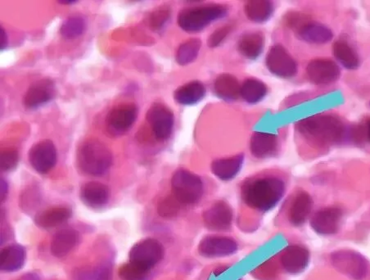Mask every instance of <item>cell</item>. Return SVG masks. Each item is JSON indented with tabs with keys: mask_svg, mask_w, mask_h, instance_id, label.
<instances>
[{
	"mask_svg": "<svg viewBox=\"0 0 370 280\" xmlns=\"http://www.w3.org/2000/svg\"><path fill=\"white\" fill-rule=\"evenodd\" d=\"M296 128L306 140L321 148L343 144L353 135L350 127L341 117L331 113L304 118L297 123Z\"/></svg>",
	"mask_w": 370,
	"mask_h": 280,
	"instance_id": "6da1fadb",
	"label": "cell"
},
{
	"mask_svg": "<svg viewBox=\"0 0 370 280\" xmlns=\"http://www.w3.org/2000/svg\"><path fill=\"white\" fill-rule=\"evenodd\" d=\"M286 184L281 178L263 177L246 182L241 189L244 202L259 212H268L281 202Z\"/></svg>",
	"mask_w": 370,
	"mask_h": 280,
	"instance_id": "7a4b0ae2",
	"label": "cell"
},
{
	"mask_svg": "<svg viewBox=\"0 0 370 280\" xmlns=\"http://www.w3.org/2000/svg\"><path fill=\"white\" fill-rule=\"evenodd\" d=\"M77 165L82 172L92 177H101L112 164V154L108 147L96 139H89L80 145Z\"/></svg>",
	"mask_w": 370,
	"mask_h": 280,
	"instance_id": "3957f363",
	"label": "cell"
},
{
	"mask_svg": "<svg viewBox=\"0 0 370 280\" xmlns=\"http://www.w3.org/2000/svg\"><path fill=\"white\" fill-rule=\"evenodd\" d=\"M228 8L222 4H207L184 8L178 15V25L182 30L195 33L201 31L211 23L226 16Z\"/></svg>",
	"mask_w": 370,
	"mask_h": 280,
	"instance_id": "277c9868",
	"label": "cell"
},
{
	"mask_svg": "<svg viewBox=\"0 0 370 280\" xmlns=\"http://www.w3.org/2000/svg\"><path fill=\"white\" fill-rule=\"evenodd\" d=\"M286 25L295 32L299 39L312 45H325L333 40L334 33L328 27L312 20L301 13H288Z\"/></svg>",
	"mask_w": 370,
	"mask_h": 280,
	"instance_id": "5b68a950",
	"label": "cell"
},
{
	"mask_svg": "<svg viewBox=\"0 0 370 280\" xmlns=\"http://www.w3.org/2000/svg\"><path fill=\"white\" fill-rule=\"evenodd\" d=\"M173 196L183 205H193L201 200L204 193L202 180L189 170L179 169L172 179Z\"/></svg>",
	"mask_w": 370,
	"mask_h": 280,
	"instance_id": "8992f818",
	"label": "cell"
},
{
	"mask_svg": "<svg viewBox=\"0 0 370 280\" xmlns=\"http://www.w3.org/2000/svg\"><path fill=\"white\" fill-rule=\"evenodd\" d=\"M146 121L156 140L165 141L172 135L175 116L170 109L161 103L151 104L146 113Z\"/></svg>",
	"mask_w": 370,
	"mask_h": 280,
	"instance_id": "52a82bcc",
	"label": "cell"
},
{
	"mask_svg": "<svg viewBox=\"0 0 370 280\" xmlns=\"http://www.w3.org/2000/svg\"><path fill=\"white\" fill-rule=\"evenodd\" d=\"M165 250L163 244L154 239H146L132 246L130 262L151 272L163 259Z\"/></svg>",
	"mask_w": 370,
	"mask_h": 280,
	"instance_id": "ba28073f",
	"label": "cell"
},
{
	"mask_svg": "<svg viewBox=\"0 0 370 280\" xmlns=\"http://www.w3.org/2000/svg\"><path fill=\"white\" fill-rule=\"evenodd\" d=\"M138 108L135 103L117 104L106 118L107 130L113 136H119L129 131L136 121Z\"/></svg>",
	"mask_w": 370,
	"mask_h": 280,
	"instance_id": "9c48e42d",
	"label": "cell"
},
{
	"mask_svg": "<svg viewBox=\"0 0 370 280\" xmlns=\"http://www.w3.org/2000/svg\"><path fill=\"white\" fill-rule=\"evenodd\" d=\"M265 64L269 72L278 78H293L297 73L296 61L281 45H275L269 49Z\"/></svg>",
	"mask_w": 370,
	"mask_h": 280,
	"instance_id": "30bf717a",
	"label": "cell"
},
{
	"mask_svg": "<svg viewBox=\"0 0 370 280\" xmlns=\"http://www.w3.org/2000/svg\"><path fill=\"white\" fill-rule=\"evenodd\" d=\"M28 159L33 169L38 173H49L55 167L58 154L54 144L44 140L33 145L28 154Z\"/></svg>",
	"mask_w": 370,
	"mask_h": 280,
	"instance_id": "8fae6325",
	"label": "cell"
},
{
	"mask_svg": "<svg viewBox=\"0 0 370 280\" xmlns=\"http://www.w3.org/2000/svg\"><path fill=\"white\" fill-rule=\"evenodd\" d=\"M306 75L317 85L333 84L341 77V69L334 60L325 58L313 59L307 65Z\"/></svg>",
	"mask_w": 370,
	"mask_h": 280,
	"instance_id": "7c38bea8",
	"label": "cell"
},
{
	"mask_svg": "<svg viewBox=\"0 0 370 280\" xmlns=\"http://www.w3.org/2000/svg\"><path fill=\"white\" fill-rule=\"evenodd\" d=\"M237 250L236 241L225 236H207L198 246L199 253L207 258H224L235 253Z\"/></svg>",
	"mask_w": 370,
	"mask_h": 280,
	"instance_id": "4fadbf2b",
	"label": "cell"
},
{
	"mask_svg": "<svg viewBox=\"0 0 370 280\" xmlns=\"http://www.w3.org/2000/svg\"><path fill=\"white\" fill-rule=\"evenodd\" d=\"M55 84L51 79L43 78L36 80L28 88L23 105L29 109H36L48 103L55 96Z\"/></svg>",
	"mask_w": 370,
	"mask_h": 280,
	"instance_id": "5bb4252c",
	"label": "cell"
},
{
	"mask_svg": "<svg viewBox=\"0 0 370 280\" xmlns=\"http://www.w3.org/2000/svg\"><path fill=\"white\" fill-rule=\"evenodd\" d=\"M343 213L339 207L323 208L313 216L311 225L318 234L330 235L339 230Z\"/></svg>",
	"mask_w": 370,
	"mask_h": 280,
	"instance_id": "9a60e30c",
	"label": "cell"
},
{
	"mask_svg": "<svg viewBox=\"0 0 370 280\" xmlns=\"http://www.w3.org/2000/svg\"><path fill=\"white\" fill-rule=\"evenodd\" d=\"M335 267L350 277L360 279L367 273V264L365 259L353 251H339L333 256Z\"/></svg>",
	"mask_w": 370,
	"mask_h": 280,
	"instance_id": "2e32d148",
	"label": "cell"
},
{
	"mask_svg": "<svg viewBox=\"0 0 370 280\" xmlns=\"http://www.w3.org/2000/svg\"><path fill=\"white\" fill-rule=\"evenodd\" d=\"M233 211L225 202H217L204 212L203 221L207 228L212 230L229 229L233 222Z\"/></svg>",
	"mask_w": 370,
	"mask_h": 280,
	"instance_id": "e0dca14e",
	"label": "cell"
},
{
	"mask_svg": "<svg viewBox=\"0 0 370 280\" xmlns=\"http://www.w3.org/2000/svg\"><path fill=\"white\" fill-rule=\"evenodd\" d=\"M281 260L286 272L297 274L302 272L307 267L310 262V253L305 246L291 245L284 250Z\"/></svg>",
	"mask_w": 370,
	"mask_h": 280,
	"instance_id": "ac0fdd59",
	"label": "cell"
},
{
	"mask_svg": "<svg viewBox=\"0 0 370 280\" xmlns=\"http://www.w3.org/2000/svg\"><path fill=\"white\" fill-rule=\"evenodd\" d=\"M279 139L272 133L257 131L251 138L250 150L255 158L265 159L277 154Z\"/></svg>",
	"mask_w": 370,
	"mask_h": 280,
	"instance_id": "d6986e66",
	"label": "cell"
},
{
	"mask_svg": "<svg viewBox=\"0 0 370 280\" xmlns=\"http://www.w3.org/2000/svg\"><path fill=\"white\" fill-rule=\"evenodd\" d=\"M80 198L87 207L101 209L107 205L110 198V191L103 183L90 182L84 184L80 189Z\"/></svg>",
	"mask_w": 370,
	"mask_h": 280,
	"instance_id": "ffe728a7",
	"label": "cell"
},
{
	"mask_svg": "<svg viewBox=\"0 0 370 280\" xmlns=\"http://www.w3.org/2000/svg\"><path fill=\"white\" fill-rule=\"evenodd\" d=\"M313 207V199L309 193L302 191L297 194L289 209V221L294 226H301L311 215Z\"/></svg>",
	"mask_w": 370,
	"mask_h": 280,
	"instance_id": "44dd1931",
	"label": "cell"
},
{
	"mask_svg": "<svg viewBox=\"0 0 370 280\" xmlns=\"http://www.w3.org/2000/svg\"><path fill=\"white\" fill-rule=\"evenodd\" d=\"M244 156L238 154L230 158L217 159L212 164V172L224 182L234 179L243 167Z\"/></svg>",
	"mask_w": 370,
	"mask_h": 280,
	"instance_id": "7402d4cb",
	"label": "cell"
},
{
	"mask_svg": "<svg viewBox=\"0 0 370 280\" xmlns=\"http://www.w3.org/2000/svg\"><path fill=\"white\" fill-rule=\"evenodd\" d=\"M26 256V250L22 245L7 246L0 253V269L3 272H17L24 265Z\"/></svg>",
	"mask_w": 370,
	"mask_h": 280,
	"instance_id": "603a6c76",
	"label": "cell"
},
{
	"mask_svg": "<svg viewBox=\"0 0 370 280\" xmlns=\"http://www.w3.org/2000/svg\"><path fill=\"white\" fill-rule=\"evenodd\" d=\"M79 240L78 232L73 229H63L56 233L52 240L50 250L55 258H61L68 255L77 245Z\"/></svg>",
	"mask_w": 370,
	"mask_h": 280,
	"instance_id": "cb8c5ba5",
	"label": "cell"
},
{
	"mask_svg": "<svg viewBox=\"0 0 370 280\" xmlns=\"http://www.w3.org/2000/svg\"><path fill=\"white\" fill-rule=\"evenodd\" d=\"M206 96V88L201 82L193 80L175 89V101L182 105H193L200 102Z\"/></svg>",
	"mask_w": 370,
	"mask_h": 280,
	"instance_id": "d4e9b609",
	"label": "cell"
},
{
	"mask_svg": "<svg viewBox=\"0 0 370 280\" xmlns=\"http://www.w3.org/2000/svg\"><path fill=\"white\" fill-rule=\"evenodd\" d=\"M265 45V36L262 32L251 31L239 37L238 50L246 59H258L262 53Z\"/></svg>",
	"mask_w": 370,
	"mask_h": 280,
	"instance_id": "484cf974",
	"label": "cell"
},
{
	"mask_svg": "<svg viewBox=\"0 0 370 280\" xmlns=\"http://www.w3.org/2000/svg\"><path fill=\"white\" fill-rule=\"evenodd\" d=\"M73 215L70 208L66 207H54L43 211L36 217V223L43 229H52L63 225Z\"/></svg>",
	"mask_w": 370,
	"mask_h": 280,
	"instance_id": "4316f807",
	"label": "cell"
},
{
	"mask_svg": "<svg viewBox=\"0 0 370 280\" xmlns=\"http://www.w3.org/2000/svg\"><path fill=\"white\" fill-rule=\"evenodd\" d=\"M214 91L220 98L234 101L240 96L241 85L233 75L224 73L216 79Z\"/></svg>",
	"mask_w": 370,
	"mask_h": 280,
	"instance_id": "83f0119b",
	"label": "cell"
},
{
	"mask_svg": "<svg viewBox=\"0 0 370 280\" xmlns=\"http://www.w3.org/2000/svg\"><path fill=\"white\" fill-rule=\"evenodd\" d=\"M336 61L348 70H357L360 65V56L352 45L345 40H336L333 46Z\"/></svg>",
	"mask_w": 370,
	"mask_h": 280,
	"instance_id": "f1b7e54d",
	"label": "cell"
},
{
	"mask_svg": "<svg viewBox=\"0 0 370 280\" xmlns=\"http://www.w3.org/2000/svg\"><path fill=\"white\" fill-rule=\"evenodd\" d=\"M244 12L250 21L262 23L273 15L274 3L269 0H250L245 3Z\"/></svg>",
	"mask_w": 370,
	"mask_h": 280,
	"instance_id": "f546056e",
	"label": "cell"
},
{
	"mask_svg": "<svg viewBox=\"0 0 370 280\" xmlns=\"http://www.w3.org/2000/svg\"><path fill=\"white\" fill-rule=\"evenodd\" d=\"M267 93V84L258 79H246L241 85L240 96L249 103L254 104L262 101Z\"/></svg>",
	"mask_w": 370,
	"mask_h": 280,
	"instance_id": "4dcf8cb0",
	"label": "cell"
},
{
	"mask_svg": "<svg viewBox=\"0 0 370 280\" xmlns=\"http://www.w3.org/2000/svg\"><path fill=\"white\" fill-rule=\"evenodd\" d=\"M201 47L202 41L197 38H192V39L186 40L179 45L175 59L182 66L191 64L197 59Z\"/></svg>",
	"mask_w": 370,
	"mask_h": 280,
	"instance_id": "1f68e13d",
	"label": "cell"
},
{
	"mask_svg": "<svg viewBox=\"0 0 370 280\" xmlns=\"http://www.w3.org/2000/svg\"><path fill=\"white\" fill-rule=\"evenodd\" d=\"M87 28L85 19L80 15H73L65 19L60 27V35L66 40H74L83 34Z\"/></svg>",
	"mask_w": 370,
	"mask_h": 280,
	"instance_id": "d6a6232c",
	"label": "cell"
},
{
	"mask_svg": "<svg viewBox=\"0 0 370 280\" xmlns=\"http://www.w3.org/2000/svg\"><path fill=\"white\" fill-rule=\"evenodd\" d=\"M151 272L133 263L122 265L118 270L121 280H147Z\"/></svg>",
	"mask_w": 370,
	"mask_h": 280,
	"instance_id": "836d02e7",
	"label": "cell"
},
{
	"mask_svg": "<svg viewBox=\"0 0 370 280\" xmlns=\"http://www.w3.org/2000/svg\"><path fill=\"white\" fill-rule=\"evenodd\" d=\"M170 16V8L168 6H160L150 14L149 18V27L154 31L159 30L169 20Z\"/></svg>",
	"mask_w": 370,
	"mask_h": 280,
	"instance_id": "e575fe53",
	"label": "cell"
},
{
	"mask_svg": "<svg viewBox=\"0 0 370 280\" xmlns=\"http://www.w3.org/2000/svg\"><path fill=\"white\" fill-rule=\"evenodd\" d=\"M18 152L16 149L4 150L0 156V168L2 172H8L17 168L18 163Z\"/></svg>",
	"mask_w": 370,
	"mask_h": 280,
	"instance_id": "d590c367",
	"label": "cell"
},
{
	"mask_svg": "<svg viewBox=\"0 0 370 280\" xmlns=\"http://www.w3.org/2000/svg\"><path fill=\"white\" fill-rule=\"evenodd\" d=\"M82 280H111L112 270L108 265H101L92 272L84 273Z\"/></svg>",
	"mask_w": 370,
	"mask_h": 280,
	"instance_id": "8d00e7d4",
	"label": "cell"
},
{
	"mask_svg": "<svg viewBox=\"0 0 370 280\" xmlns=\"http://www.w3.org/2000/svg\"><path fill=\"white\" fill-rule=\"evenodd\" d=\"M233 27L230 25H225L218 28L208 38L207 44L211 48H216L224 42L228 36L230 34Z\"/></svg>",
	"mask_w": 370,
	"mask_h": 280,
	"instance_id": "74e56055",
	"label": "cell"
},
{
	"mask_svg": "<svg viewBox=\"0 0 370 280\" xmlns=\"http://www.w3.org/2000/svg\"><path fill=\"white\" fill-rule=\"evenodd\" d=\"M177 203L180 204L175 198H167L163 202H161L158 207L160 216L170 217L177 214L178 212Z\"/></svg>",
	"mask_w": 370,
	"mask_h": 280,
	"instance_id": "f35d334b",
	"label": "cell"
},
{
	"mask_svg": "<svg viewBox=\"0 0 370 280\" xmlns=\"http://www.w3.org/2000/svg\"><path fill=\"white\" fill-rule=\"evenodd\" d=\"M8 36L6 31L1 27V43H0V50L3 51L6 49L8 45Z\"/></svg>",
	"mask_w": 370,
	"mask_h": 280,
	"instance_id": "ab89813d",
	"label": "cell"
},
{
	"mask_svg": "<svg viewBox=\"0 0 370 280\" xmlns=\"http://www.w3.org/2000/svg\"><path fill=\"white\" fill-rule=\"evenodd\" d=\"M8 191V184L6 179H1V201L3 202L6 198Z\"/></svg>",
	"mask_w": 370,
	"mask_h": 280,
	"instance_id": "60d3db41",
	"label": "cell"
},
{
	"mask_svg": "<svg viewBox=\"0 0 370 280\" xmlns=\"http://www.w3.org/2000/svg\"><path fill=\"white\" fill-rule=\"evenodd\" d=\"M364 130L365 135H367V140L370 143V118L369 120H367V123H365Z\"/></svg>",
	"mask_w": 370,
	"mask_h": 280,
	"instance_id": "b9f144b4",
	"label": "cell"
},
{
	"mask_svg": "<svg viewBox=\"0 0 370 280\" xmlns=\"http://www.w3.org/2000/svg\"><path fill=\"white\" fill-rule=\"evenodd\" d=\"M60 3L61 4H73V3H77V1H72V0H70V1H59Z\"/></svg>",
	"mask_w": 370,
	"mask_h": 280,
	"instance_id": "7bdbcfd3",
	"label": "cell"
},
{
	"mask_svg": "<svg viewBox=\"0 0 370 280\" xmlns=\"http://www.w3.org/2000/svg\"><path fill=\"white\" fill-rule=\"evenodd\" d=\"M369 105H370V103H369Z\"/></svg>",
	"mask_w": 370,
	"mask_h": 280,
	"instance_id": "ee69618b",
	"label": "cell"
},
{
	"mask_svg": "<svg viewBox=\"0 0 370 280\" xmlns=\"http://www.w3.org/2000/svg\"><path fill=\"white\" fill-rule=\"evenodd\" d=\"M239 280H241V279H239Z\"/></svg>",
	"mask_w": 370,
	"mask_h": 280,
	"instance_id": "f6af8a7d",
	"label": "cell"
}]
</instances>
